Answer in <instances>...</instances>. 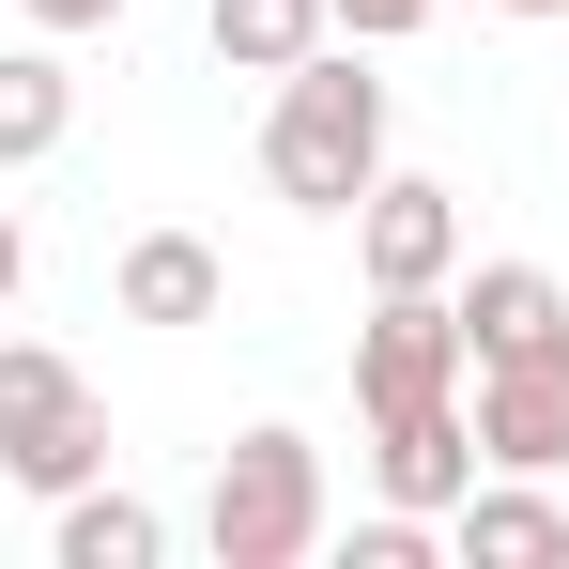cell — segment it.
<instances>
[{
  "label": "cell",
  "mask_w": 569,
  "mask_h": 569,
  "mask_svg": "<svg viewBox=\"0 0 569 569\" xmlns=\"http://www.w3.org/2000/svg\"><path fill=\"white\" fill-rule=\"evenodd\" d=\"M262 186H278L292 216H355V200L385 186V78L355 62V31H323L278 78V108H262Z\"/></svg>",
  "instance_id": "cell-1"
},
{
  "label": "cell",
  "mask_w": 569,
  "mask_h": 569,
  "mask_svg": "<svg viewBox=\"0 0 569 569\" xmlns=\"http://www.w3.org/2000/svg\"><path fill=\"white\" fill-rule=\"evenodd\" d=\"M200 555H216V569H308V555H323V447H308L292 416H262V431L216 447Z\"/></svg>",
  "instance_id": "cell-2"
},
{
  "label": "cell",
  "mask_w": 569,
  "mask_h": 569,
  "mask_svg": "<svg viewBox=\"0 0 569 569\" xmlns=\"http://www.w3.org/2000/svg\"><path fill=\"white\" fill-rule=\"evenodd\" d=\"M0 477L16 492H93L108 477V400L78 355H47V339H0Z\"/></svg>",
  "instance_id": "cell-3"
},
{
  "label": "cell",
  "mask_w": 569,
  "mask_h": 569,
  "mask_svg": "<svg viewBox=\"0 0 569 569\" xmlns=\"http://www.w3.org/2000/svg\"><path fill=\"white\" fill-rule=\"evenodd\" d=\"M477 385V355H462V308L447 292H370V323H355V416H447Z\"/></svg>",
  "instance_id": "cell-4"
},
{
  "label": "cell",
  "mask_w": 569,
  "mask_h": 569,
  "mask_svg": "<svg viewBox=\"0 0 569 569\" xmlns=\"http://www.w3.org/2000/svg\"><path fill=\"white\" fill-rule=\"evenodd\" d=\"M355 278H370V292H447V278H462V186L385 170V186L355 200Z\"/></svg>",
  "instance_id": "cell-5"
},
{
  "label": "cell",
  "mask_w": 569,
  "mask_h": 569,
  "mask_svg": "<svg viewBox=\"0 0 569 569\" xmlns=\"http://www.w3.org/2000/svg\"><path fill=\"white\" fill-rule=\"evenodd\" d=\"M462 400H477V447H492V477H569V339H539V355H492Z\"/></svg>",
  "instance_id": "cell-6"
},
{
  "label": "cell",
  "mask_w": 569,
  "mask_h": 569,
  "mask_svg": "<svg viewBox=\"0 0 569 569\" xmlns=\"http://www.w3.org/2000/svg\"><path fill=\"white\" fill-rule=\"evenodd\" d=\"M477 477H492L477 400H447V416H385V431H370V492H385V508H431V523H447Z\"/></svg>",
  "instance_id": "cell-7"
},
{
  "label": "cell",
  "mask_w": 569,
  "mask_h": 569,
  "mask_svg": "<svg viewBox=\"0 0 569 569\" xmlns=\"http://www.w3.org/2000/svg\"><path fill=\"white\" fill-rule=\"evenodd\" d=\"M447 308H462V355H477V370H492V355L569 339V278H555V262H462V278H447Z\"/></svg>",
  "instance_id": "cell-8"
},
{
  "label": "cell",
  "mask_w": 569,
  "mask_h": 569,
  "mask_svg": "<svg viewBox=\"0 0 569 569\" xmlns=\"http://www.w3.org/2000/svg\"><path fill=\"white\" fill-rule=\"evenodd\" d=\"M108 308H123V323H216V308H231V262H216L200 231H139V247L108 262Z\"/></svg>",
  "instance_id": "cell-9"
},
{
  "label": "cell",
  "mask_w": 569,
  "mask_h": 569,
  "mask_svg": "<svg viewBox=\"0 0 569 569\" xmlns=\"http://www.w3.org/2000/svg\"><path fill=\"white\" fill-rule=\"evenodd\" d=\"M447 555L462 569H539V555H569V508L539 477H477L462 508H447Z\"/></svg>",
  "instance_id": "cell-10"
},
{
  "label": "cell",
  "mask_w": 569,
  "mask_h": 569,
  "mask_svg": "<svg viewBox=\"0 0 569 569\" xmlns=\"http://www.w3.org/2000/svg\"><path fill=\"white\" fill-rule=\"evenodd\" d=\"M78 139V78H62V31L47 47H0V170H47Z\"/></svg>",
  "instance_id": "cell-11"
},
{
  "label": "cell",
  "mask_w": 569,
  "mask_h": 569,
  "mask_svg": "<svg viewBox=\"0 0 569 569\" xmlns=\"http://www.w3.org/2000/svg\"><path fill=\"white\" fill-rule=\"evenodd\" d=\"M200 31H216V62H231V78H292V62L339 31V0H216Z\"/></svg>",
  "instance_id": "cell-12"
},
{
  "label": "cell",
  "mask_w": 569,
  "mask_h": 569,
  "mask_svg": "<svg viewBox=\"0 0 569 569\" xmlns=\"http://www.w3.org/2000/svg\"><path fill=\"white\" fill-rule=\"evenodd\" d=\"M47 555H62V569H154V555H170V523H154L139 492H108V477H93V492H62Z\"/></svg>",
  "instance_id": "cell-13"
},
{
  "label": "cell",
  "mask_w": 569,
  "mask_h": 569,
  "mask_svg": "<svg viewBox=\"0 0 569 569\" xmlns=\"http://www.w3.org/2000/svg\"><path fill=\"white\" fill-rule=\"evenodd\" d=\"M431 16H462V0H339L355 47H400V31H431ZM477 16H492V0H477Z\"/></svg>",
  "instance_id": "cell-14"
},
{
  "label": "cell",
  "mask_w": 569,
  "mask_h": 569,
  "mask_svg": "<svg viewBox=\"0 0 569 569\" xmlns=\"http://www.w3.org/2000/svg\"><path fill=\"white\" fill-rule=\"evenodd\" d=\"M16 16H31V31H62V47H78V31H123V16H139V0H16Z\"/></svg>",
  "instance_id": "cell-15"
},
{
  "label": "cell",
  "mask_w": 569,
  "mask_h": 569,
  "mask_svg": "<svg viewBox=\"0 0 569 569\" xmlns=\"http://www.w3.org/2000/svg\"><path fill=\"white\" fill-rule=\"evenodd\" d=\"M16 278H31V231H16V200H0V308H16Z\"/></svg>",
  "instance_id": "cell-16"
},
{
  "label": "cell",
  "mask_w": 569,
  "mask_h": 569,
  "mask_svg": "<svg viewBox=\"0 0 569 569\" xmlns=\"http://www.w3.org/2000/svg\"><path fill=\"white\" fill-rule=\"evenodd\" d=\"M492 16H569V0H492Z\"/></svg>",
  "instance_id": "cell-17"
}]
</instances>
